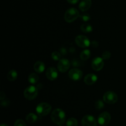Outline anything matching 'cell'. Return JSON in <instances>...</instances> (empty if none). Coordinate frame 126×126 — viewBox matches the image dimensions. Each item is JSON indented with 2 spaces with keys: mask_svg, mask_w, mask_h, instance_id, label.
<instances>
[{
  "mask_svg": "<svg viewBox=\"0 0 126 126\" xmlns=\"http://www.w3.org/2000/svg\"><path fill=\"white\" fill-rule=\"evenodd\" d=\"M28 81L32 84H35L39 81V76L35 73H32L28 76Z\"/></svg>",
  "mask_w": 126,
  "mask_h": 126,
  "instance_id": "17",
  "label": "cell"
},
{
  "mask_svg": "<svg viewBox=\"0 0 126 126\" xmlns=\"http://www.w3.org/2000/svg\"><path fill=\"white\" fill-rule=\"evenodd\" d=\"M83 73L78 68H73L69 71L68 76L70 79L75 81H79L82 79Z\"/></svg>",
  "mask_w": 126,
  "mask_h": 126,
  "instance_id": "9",
  "label": "cell"
},
{
  "mask_svg": "<svg viewBox=\"0 0 126 126\" xmlns=\"http://www.w3.org/2000/svg\"><path fill=\"white\" fill-rule=\"evenodd\" d=\"M95 108L97 110H102L105 107L104 101H102L101 100H97L95 103Z\"/></svg>",
  "mask_w": 126,
  "mask_h": 126,
  "instance_id": "23",
  "label": "cell"
},
{
  "mask_svg": "<svg viewBox=\"0 0 126 126\" xmlns=\"http://www.w3.org/2000/svg\"><path fill=\"white\" fill-rule=\"evenodd\" d=\"M38 95V89L34 86H28L23 91V96L28 100H33L35 99Z\"/></svg>",
  "mask_w": 126,
  "mask_h": 126,
  "instance_id": "4",
  "label": "cell"
},
{
  "mask_svg": "<svg viewBox=\"0 0 126 126\" xmlns=\"http://www.w3.org/2000/svg\"><path fill=\"white\" fill-rule=\"evenodd\" d=\"M75 43L78 46L81 48H87L91 44L90 39L84 35L77 36L75 38Z\"/></svg>",
  "mask_w": 126,
  "mask_h": 126,
  "instance_id": "6",
  "label": "cell"
},
{
  "mask_svg": "<svg viewBox=\"0 0 126 126\" xmlns=\"http://www.w3.org/2000/svg\"><path fill=\"white\" fill-rule=\"evenodd\" d=\"M66 126H78V121L76 118H71L68 119L66 123Z\"/></svg>",
  "mask_w": 126,
  "mask_h": 126,
  "instance_id": "21",
  "label": "cell"
},
{
  "mask_svg": "<svg viewBox=\"0 0 126 126\" xmlns=\"http://www.w3.org/2000/svg\"><path fill=\"white\" fill-rule=\"evenodd\" d=\"M8 126V125H7V124H1V126Z\"/></svg>",
  "mask_w": 126,
  "mask_h": 126,
  "instance_id": "30",
  "label": "cell"
},
{
  "mask_svg": "<svg viewBox=\"0 0 126 126\" xmlns=\"http://www.w3.org/2000/svg\"><path fill=\"white\" fill-rule=\"evenodd\" d=\"M79 17L81 19V20L84 21V22H88V21H89L90 19H91V16H90V15L87 13H83L82 14H80Z\"/></svg>",
  "mask_w": 126,
  "mask_h": 126,
  "instance_id": "24",
  "label": "cell"
},
{
  "mask_svg": "<svg viewBox=\"0 0 126 126\" xmlns=\"http://www.w3.org/2000/svg\"><path fill=\"white\" fill-rule=\"evenodd\" d=\"M14 126H27V125H26L24 121L21 119H18L16 121Z\"/></svg>",
  "mask_w": 126,
  "mask_h": 126,
  "instance_id": "26",
  "label": "cell"
},
{
  "mask_svg": "<svg viewBox=\"0 0 126 126\" xmlns=\"http://www.w3.org/2000/svg\"><path fill=\"white\" fill-rule=\"evenodd\" d=\"M98 80V77L95 74L90 73L86 75L84 78V82L86 84L91 86L95 83Z\"/></svg>",
  "mask_w": 126,
  "mask_h": 126,
  "instance_id": "13",
  "label": "cell"
},
{
  "mask_svg": "<svg viewBox=\"0 0 126 126\" xmlns=\"http://www.w3.org/2000/svg\"><path fill=\"white\" fill-rule=\"evenodd\" d=\"M111 55V54L110 52L108 51V50H105L102 53V57L103 60H108V59H110Z\"/></svg>",
  "mask_w": 126,
  "mask_h": 126,
  "instance_id": "25",
  "label": "cell"
},
{
  "mask_svg": "<svg viewBox=\"0 0 126 126\" xmlns=\"http://www.w3.org/2000/svg\"><path fill=\"white\" fill-rule=\"evenodd\" d=\"M51 57L53 60L55 61H59L61 59V54L57 51H54L52 53Z\"/></svg>",
  "mask_w": 126,
  "mask_h": 126,
  "instance_id": "22",
  "label": "cell"
},
{
  "mask_svg": "<svg viewBox=\"0 0 126 126\" xmlns=\"http://www.w3.org/2000/svg\"><path fill=\"white\" fill-rule=\"evenodd\" d=\"M70 67V62L68 59H61L57 64V68L60 72L65 73L69 70Z\"/></svg>",
  "mask_w": 126,
  "mask_h": 126,
  "instance_id": "11",
  "label": "cell"
},
{
  "mask_svg": "<svg viewBox=\"0 0 126 126\" xmlns=\"http://www.w3.org/2000/svg\"><path fill=\"white\" fill-rule=\"evenodd\" d=\"M47 78L50 81H55L59 76L58 70L54 67H50L46 70V72Z\"/></svg>",
  "mask_w": 126,
  "mask_h": 126,
  "instance_id": "12",
  "label": "cell"
},
{
  "mask_svg": "<svg viewBox=\"0 0 126 126\" xmlns=\"http://www.w3.org/2000/svg\"><path fill=\"white\" fill-rule=\"evenodd\" d=\"M79 12L77 9L71 7L65 12L64 15V19L68 23H72L76 20L79 17Z\"/></svg>",
  "mask_w": 126,
  "mask_h": 126,
  "instance_id": "3",
  "label": "cell"
},
{
  "mask_svg": "<svg viewBox=\"0 0 126 126\" xmlns=\"http://www.w3.org/2000/svg\"><path fill=\"white\" fill-rule=\"evenodd\" d=\"M10 104V101L7 99H4L1 100V105L3 107H7Z\"/></svg>",
  "mask_w": 126,
  "mask_h": 126,
  "instance_id": "27",
  "label": "cell"
},
{
  "mask_svg": "<svg viewBox=\"0 0 126 126\" xmlns=\"http://www.w3.org/2000/svg\"><path fill=\"white\" fill-rule=\"evenodd\" d=\"M34 71L38 73H43L46 69V65L44 62L41 61H37L34 64Z\"/></svg>",
  "mask_w": 126,
  "mask_h": 126,
  "instance_id": "15",
  "label": "cell"
},
{
  "mask_svg": "<svg viewBox=\"0 0 126 126\" xmlns=\"http://www.w3.org/2000/svg\"><path fill=\"white\" fill-rule=\"evenodd\" d=\"M111 118L110 114L108 112L105 111L98 116L97 122L101 126H106L110 123Z\"/></svg>",
  "mask_w": 126,
  "mask_h": 126,
  "instance_id": "7",
  "label": "cell"
},
{
  "mask_svg": "<svg viewBox=\"0 0 126 126\" xmlns=\"http://www.w3.org/2000/svg\"><path fill=\"white\" fill-rule=\"evenodd\" d=\"M81 30L82 31L83 33H91L93 30V27L91 25H90L89 23H83L82 25H81Z\"/></svg>",
  "mask_w": 126,
  "mask_h": 126,
  "instance_id": "20",
  "label": "cell"
},
{
  "mask_svg": "<svg viewBox=\"0 0 126 126\" xmlns=\"http://www.w3.org/2000/svg\"><path fill=\"white\" fill-rule=\"evenodd\" d=\"M92 6L91 0H82L79 4V9L82 12H86L91 8Z\"/></svg>",
  "mask_w": 126,
  "mask_h": 126,
  "instance_id": "14",
  "label": "cell"
},
{
  "mask_svg": "<svg viewBox=\"0 0 126 126\" xmlns=\"http://www.w3.org/2000/svg\"><path fill=\"white\" fill-rule=\"evenodd\" d=\"M82 126H97V121L92 115H86L81 120Z\"/></svg>",
  "mask_w": 126,
  "mask_h": 126,
  "instance_id": "10",
  "label": "cell"
},
{
  "mask_svg": "<svg viewBox=\"0 0 126 126\" xmlns=\"http://www.w3.org/2000/svg\"><path fill=\"white\" fill-rule=\"evenodd\" d=\"M52 110V107L49 103L42 102L39 103L36 108V111L39 116H45L49 114Z\"/></svg>",
  "mask_w": 126,
  "mask_h": 126,
  "instance_id": "2",
  "label": "cell"
},
{
  "mask_svg": "<svg viewBox=\"0 0 126 126\" xmlns=\"http://www.w3.org/2000/svg\"><path fill=\"white\" fill-rule=\"evenodd\" d=\"M50 118L54 123L57 125H62L66 119V114L65 111L60 108H56L51 113Z\"/></svg>",
  "mask_w": 126,
  "mask_h": 126,
  "instance_id": "1",
  "label": "cell"
},
{
  "mask_svg": "<svg viewBox=\"0 0 126 126\" xmlns=\"http://www.w3.org/2000/svg\"><path fill=\"white\" fill-rule=\"evenodd\" d=\"M38 116L33 113H29L26 116V120L30 124H33V123H36L37 121V120H38Z\"/></svg>",
  "mask_w": 126,
  "mask_h": 126,
  "instance_id": "18",
  "label": "cell"
},
{
  "mask_svg": "<svg viewBox=\"0 0 126 126\" xmlns=\"http://www.w3.org/2000/svg\"><path fill=\"white\" fill-rule=\"evenodd\" d=\"M59 126H62V125H60Z\"/></svg>",
  "mask_w": 126,
  "mask_h": 126,
  "instance_id": "31",
  "label": "cell"
},
{
  "mask_svg": "<svg viewBox=\"0 0 126 126\" xmlns=\"http://www.w3.org/2000/svg\"><path fill=\"white\" fill-rule=\"evenodd\" d=\"M66 1L68 3L71 4H76L78 2L79 0H66Z\"/></svg>",
  "mask_w": 126,
  "mask_h": 126,
  "instance_id": "28",
  "label": "cell"
},
{
  "mask_svg": "<svg viewBox=\"0 0 126 126\" xmlns=\"http://www.w3.org/2000/svg\"><path fill=\"white\" fill-rule=\"evenodd\" d=\"M91 50H89V49H84V50H82V51L81 52V54H80V59L82 60L86 61V60H88V59L91 57Z\"/></svg>",
  "mask_w": 126,
  "mask_h": 126,
  "instance_id": "19",
  "label": "cell"
},
{
  "mask_svg": "<svg viewBox=\"0 0 126 126\" xmlns=\"http://www.w3.org/2000/svg\"><path fill=\"white\" fill-rule=\"evenodd\" d=\"M103 100L107 104H114L118 102V97L115 92L113 91H107L103 94Z\"/></svg>",
  "mask_w": 126,
  "mask_h": 126,
  "instance_id": "5",
  "label": "cell"
},
{
  "mask_svg": "<svg viewBox=\"0 0 126 126\" xmlns=\"http://www.w3.org/2000/svg\"><path fill=\"white\" fill-rule=\"evenodd\" d=\"M92 69L95 71H99L103 69L104 66V61L102 57H96L92 60L91 63Z\"/></svg>",
  "mask_w": 126,
  "mask_h": 126,
  "instance_id": "8",
  "label": "cell"
},
{
  "mask_svg": "<svg viewBox=\"0 0 126 126\" xmlns=\"http://www.w3.org/2000/svg\"><path fill=\"white\" fill-rule=\"evenodd\" d=\"M6 98V94H5V93L4 92H1V93H0V100H2L5 99Z\"/></svg>",
  "mask_w": 126,
  "mask_h": 126,
  "instance_id": "29",
  "label": "cell"
},
{
  "mask_svg": "<svg viewBox=\"0 0 126 126\" xmlns=\"http://www.w3.org/2000/svg\"><path fill=\"white\" fill-rule=\"evenodd\" d=\"M17 77H18V73H17V71L14 70H10L7 75V79L11 81V82H13V81H16L17 79Z\"/></svg>",
  "mask_w": 126,
  "mask_h": 126,
  "instance_id": "16",
  "label": "cell"
}]
</instances>
